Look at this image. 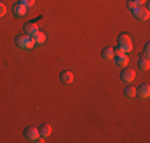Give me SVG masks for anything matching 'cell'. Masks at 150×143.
I'll use <instances>...</instances> for the list:
<instances>
[{"label":"cell","instance_id":"6da1fadb","mask_svg":"<svg viewBox=\"0 0 150 143\" xmlns=\"http://www.w3.org/2000/svg\"><path fill=\"white\" fill-rule=\"evenodd\" d=\"M15 43L18 46H19L21 49H32L34 48V38L30 37V35L27 34H23V35H18V37L15 38Z\"/></svg>","mask_w":150,"mask_h":143},{"label":"cell","instance_id":"7a4b0ae2","mask_svg":"<svg viewBox=\"0 0 150 143\" xmlns=\"http://www.w3.org/2000/svg\"><path fill=\"white\" fill-rule=\"evenodd\" d=\"M118 46L123 48L125 53H129L133 51V41H131V37L128 34H120L118 37Z\"/></svg>","mask_w":150,"mask_h":143},{"label":"cell","instance_id":"3957f363","mask_svg":"<svg viewBox=\"0 0 150 143\" xmlns=\"http://www.w3.org/2000/svg\"><path fill=\"white\" fill-rule=\"evenodd\" d=\"M121 80L125 81V83H131V81L136 78V70L129 69V67H123V70H121Z\"/></svg>","mask_w":150,"mask_h":143},{"label":"cell","instance_id":"277c9868","mask_svg":"<svg viewBox=\"0 0 150 143\" xmlns=\"http://www.w3.org/2000/svg\"><path fill=\"white\" fill-rule=\"evenodd\" d=\"M133 14H134V18H137V19H141V21L149 19V16H150L149 8H145V6H141V5H139L137 8L133 10Z\"/></svg>","mask_w":150,"mask_h":143},{"label":"cell","instance_id":"5b68a950","mask_svg":"<svg viewBox=\"0 0 150 143\" xmlns=\"http://www.w3.org/2000/svg\"><path fill=\"white\" fill-rule=\"evenodd\" d=\"M136 95H139L141 99H149V95H150V84L149 83H142L139 88H136Z\"/></svg>","mask_w":150,"mask_h":143},{"label":"cell","instance_id":"8992f818","mask_svg":"<svg viewBox=\"0 0 150 143\" xmlns=\"http://www.w3.org/2000/svg\"><path fill=\"white\" fill-rule=\"evenodd\" d=\"M24 138L29 142H35L38 138V129L37 127H26L24 130Z\"/></svg>","mask_w":150,"mask_h":143},{"label":"cell","instance_id":"52a82bcc","mask_svg":"<svg viewBox=\"0 0 150 143\" xmlns=\"http://www.w3.org/2000/svg\"><path fill=\"white\" fill-rule=\"evenodd\" d=\"M35 32H38V26H37L35 21H30V22L24 24V34H27V35H30V37H32Z\"/></svg>","mask_w":150,"mask_h":143},{"label":"cell","instance_id":"ba28073f","mask_svg":"<svg viewBox=\"0 0 150 143\" xmlns=\"http://www.w3.org/2000/svg\"><path fill=\"white\" fill-rule=\"evenodd\" d=\"M51 130H53V127L50 126V124H42V126L38 127V135L46 138L48 135H51Z\"/></svg>","mask_w":150,"mask_h":143},{"label":"cell","instance_id":"9c48e42d","mask_svg":"<svg viewBox=\"0 0 150 143\" xmlns=\"http://www.w3.org/2000/svg\"><path fill=\"white\" fill-rule=\"evenodd\" d=\"M26 11H27V6H24L23 3H15V5H13V13L16 14V16H24V14H26Z\"/></svg>","mask_w":150,"mask_h":143},{"label":"cell","instance_id":"30bf717a","mask_svg":"<svg viewBox=\"0 0 150 143\" xmlns=\"http://www.w3.org/2000/svg\"><path fill=\"white\" fill-rule=\"evenodd\" d=\"M59 80L62 81V83H72L74 81V73L72 72H69V70H66V72H62V73L59 75Z\"/></svg>","mask_w":150,"mask_h":143},{"label":"cell","instance_id":"8fae6325","mask_svg":"<svg viewBox=\"0 0 150 143\" xmlns=\"http://www.w3.org/2000/svg\"><path fill=\"white\" fill-rule=\"evenodd\" d=\"M115 64L120 67H126L129 64V59H128V54H120V56H115Z\"/></svg>","mask_w":150,"mask_h":143},{"label":"cell","instance_id":"7c38bea8","mask_svg":"<svg viewBox=\"0 0 150 143\" xmlns=\"http://www.w3.org/2000/svg\"><path fill=\"white\" fill-rule=\"evenodd\" d=\"M32 38H34V43L35 45H42V43H45V40H46V37H45V34L43 32H35L34 35H32Z\"/></svg>","mask_w":150,"mask_h":143},{"label":"cell","instance_id":"4fadbf2b","mask_svg":"<svg viewBox=\"0 0 150 143\" xmlns=\"http://www.w3.org/2000/svg\"><path fill=\"white\" fill-rule=\"evenodd\" d=\"M137 65H139V69H141V70H149V67H150L149 57L141 56V57H139V60H137Z\"/></svg>","mask_w":150,"mask_h":143},{"label":"cell","instance_id":"5bb4252c","mask_svg":"<svg viewBox=\"0 0 150 143\" xmlns=\"http://www.w3.org/2000/svg\"><path fill=\"white\" fill-rule=\"evenodd\" d=\"M101 56H102V59H105V60H110V59H113V48H104L102 49V53H101Z\"/></svg>","mask_w":150,"mask_h":143},{"label":"cell","instance_id":"9a60e30c","mask_svg":"<svg viewBox=\"0 0 150 143\" xmlns=\"http://www.w3.org/2000/svg\"><path fill=\"white\" fill-rule=\"evenodd\" d=\"M125 95H126V97H134L136 95V88H133V86H126V88H125Z\"/></svg>","mask_w":150,"mask_h":143},{"label":"cell","instance_id":"2e32d148","mask_svg":"<svg viewBox=\"0 0 150 143\" xmlns=\"http://www.w3.org/2000/svg\"><path fill=\"white\" fill-rule=\"evenodd\" d=\"M137 6H139V5L134 2V0H128V2H126V8H128V10H131V11H133L134 8H137Z\"/></svg>","mask_w":150,"mask_h":143},{"label":"cell","instance_id":"e0dca14e","mask_svg":"<svg viewBox=\"0 0 150 143\" xmlns=\"http://www.w3.org/2000/svg\"><path fill=\"white\" fill-rule=\"evenodd\" d=\"M142 56H144V57H149L150 56V43H145L144 51H142Z\"/></svg>","mask_w":150,"mask_h":143},{"label":"cell","instance_id":"ac0fdd59","mask_svg":"<svg viewBox=\"0 0 150 143\" xmlns=\"http://www.w3.org/2000/svg\"><path fill=\"white\" fill-rule=\"evenodd\" d=\"M19 3H23L24 6H27V8H29V6H32L35 3V0H19Z\"/></svg>","mask_w":150,"mask_h":143},{"label":"cell","instance_id":"d6986e66","mask_svg":"<svg viewBox=\"0 0 150 143\" xmlns=\"http://www.w3.org/2000/svg\"><path fill=\"white\" fill-rule=\"evenodd\" d=\"M5 13H6V6L3 5V3H0V18L5 16Z\"/></svg>","mask_w":150,"mask_h":143},{"label":"cell","instance_id":"ffe728a7","mask_svg":"<svg viewBox=\"0 0 150 143\" xmlns=\"http://www.w3.org/2000/svg\"><path fill=\"white\" fill-rule=\"evenodd\" d=\"M134 2L137 3V5H142V3H145V2H147V0H134Z\"/></svg>","mask_w":150,"mask_h":143}]
</instances>
